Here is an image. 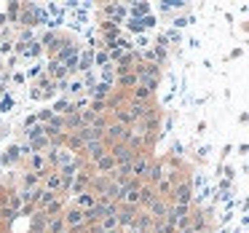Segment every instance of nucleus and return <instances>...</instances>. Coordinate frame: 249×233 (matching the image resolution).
Returning <instances> with one entry per match:
<instances>
[{
	"label": "nucleus",
	"instance_id": "obj_1",
	"mask_svg": "<svg viewBox=\"0 0 249 233\" xmlns=\"http://www.w3.org/2000/svg\"><path fill=\"white\" fill-rule=\"evenodd\" d=\"M62 220H65L67 231L78 233V231H83V228H86V212L78 209V206H72L70 201H67V209H65V215H62Z\"/></svg>",
	"mask_w": 249,
	"mask_h": 233
},
{
	"label": "nucleus",
	"instance_id": "obj_2",
	"mask_svg": "<svg viewBox=\"0 0 249 233\" xmlns=\"http://www.w3.org/2000/svg\"><path fill=\"white\" fill-rule=\"evenodd\" d=\"M126 134H129V129H126L124 124H118V121H110L107 124V129H105V145H115V142H124L126 140Z\"/></svg>",
	"mask_w": 249,
	"mask_h": 233
},
{
	"label": "nucleus",
	"instance_id": "obj_3",
	"mask_svg": "<svg viewBox=\"0 0 249 233\" xmlns=\"http://www.w3.org/2000/svg\"><path fill=\"white\" fill-rule=\"evenodd\" d=\"M107 153L115 158V163H118V166H121V163H131V161L137 158V153L131 150V147L126 145V142H115V145H110V147H107Z\"/></svg>",
	"mask_w": 249,
	"mask_h": 233
},
{
	"label": "nucleus",
	"instance_id": "obj_4",
	"mask_svg": "<svg viewBox=\"0 0 249 233\" xmlns=\"http://www.w3.org/2000/svg\"><path fill=\"white\" fill-rule=\"evenodd\" d=\"M115 166H118V163H115V158L110 156V153H105L97 163H91V172L94 174H102V177H110V174L115 172Z\"/></svg>",
	"mask_w": 249,
	"mask_h": 233
},
{
	"label": "nucleus",
	"instance_id": "obj_5",
	"mask_svg": "<svg viewBox=\"0 0 249 233\" xmlns=\"http://www.w3.org/2000/svg\"><path fill=\"white\" fill-rule=\"evenodd\" d=\"M62 185H65L62 174L56 172V169H46V172H43V188L46 190H54V193L62 196Z\"/></svg>",
	"mask_w": 249,
	"mask_h": 233
},
{
	"label": "nucleus",
	"instance_id": "obj_6",
	"mask_svg": "<svg viewBox=\"0 0 249 233\" xmlns=\"http://www.w3.org/2000/svg\"><path fill=\"white\" fill-rule=\"evenodd\" d=\"M19 188H22V190H35V188H43V174H38V172H27V169H24L22 179H19Z\"/></svg>",
	"mask_w": 249,
	"mask_h": 233
},
{
	"label": "nucleus",
	"instance_id": "obj_7",
	"mask_svg": "<svg viewBox=\"0 0 249 233\" xmlns=\"http://www.w3.org/2000/svg\"><path fill=\"white\" fill-rule=\"evenodd\" d=\"M70 204H72V206H78V209H83V212H89V209H94V206H97L99 201H97V196H94L91 190H83V193H78L75 198L70 201Z\"/></svg>",
	"mask_w": 249,
	"mask_h": 233
},
{
	"label": "nucleus",
	"instance_id": "obj_8",
	"mask_svg": "<svg viewBox=\"0 0 249 233\" xmlns=\"http://www.w3.org/2000/svg\"><path fill=\"white\" fill-rule=\"evenodd\" d=\"M94 51H97V49H91V46H86V49L81 51V56H78V70H81V75H83V72H91V70H97V67H94Z\"/></svg>",
	"mask_w": 249,
	"mask_h": 233
},
{
	"label": "nucleus",
	"instance_id": "obj_9",
	"mask_svg": "<svg viewBox=\"0 0 249 233\" xmlns=\"http://www.w3.org/2000/svg\"><path fill=\"white\" fill-rule=\"evenodd\" d=\"M24 166H27V172H38V174H43L46 169H49V163H46V156H43V153H33V156H27Z\"/></svg>",
	"mask_w": 249,
	"mask_h": 233
},
{
	"label": "nucleus",
	"instance_id": "obj_10",
	"mask_svg": "<svg viewBox=\"0 0 249 233\" xmlns=\"http://www.w3.org/2000/svg\"><path fill=\"white\" fill-rule=\"evenodd\" d=\"M153 225H156V220H153V217L147 215L145 209L137 212V220H134V228H137V231H140V233H150Z\"/></svg>",
	"mask_w": 249,
	"mask_h": 233
},
{
	"label": "nucleus",
	"instance_id": "obj_11",
	"mask_svg": "<svg viewBox=\"0 0 249 233\" xmlns=\"http://www.w3.org/2000/svg\"><path fill=\"white\" fill-rule=\"evenodd\" d=\"M156 198H158L156 188H153V185H147V182H142V188H140V209H147V206H150Z\"/></svg>",
	"mask_w": 249,
	"mask_h": 233
},
{
	"label": "nucleus",
	"instance_id": "obj_12",
	"mask_svg": "<svg viewBox=\"0 0 249 233\" xmlns=\"http://www.w3.org/2000/svg\"><path fill=\"white\" fill-rule=\"evenodd\" d=\"M56 198H62L59 193H54V190H46V188H40V193H38V198H35V206H38V212H43L49 204H54Z\"/></svg>",
	"mask_w": 249,
	"mask_h": 233
},
{
	"label": "nucleus",
	"instance_id": "obj_13",
	"mask_svg": "<svg viewBox=\"0 0 249 233\" xmlns=\"http://www.w3.org/2000/svg\"><path fill=\"white\" fill-rule=\"evenodd\" d=\"M65 209H67V198H56L54 204H49L43 209V215L49 217V220H54V217H62L65 215Z\"/></svg>",
	"mask_w": 249,
	"mask_h": 233
},
{
	"label": "nucleus",
	"instance_id": "obj_14",
	"mask_svg": "<svg viewBox=\"0 0 249 233\" xmlns=\"http://www.w3.org/2000/svg\"><path fill=\"white\" fill-rule=\"evenodd\" d=\"M51 110H54V115H62V118H65V115H72V99L70 97H59L54 105H51Z\"/></svg>",
	"mask_w": 249,
	"mask_h": 233
},
{
	"label": "nucleus",
	"instance_id": "obj_15",
	"mask_svg": "<svg viewBox=\"0 0 249 233\" xmlns=\"http://www.w3.org/2000/svg\"><path fill=\"white\" fill-rule=\"evenodd\" d=\"M43 54V46H40V40H33V43H27L22 49V54H19V59H35V56Z\"/></svg>",
	"mask_w": 249,
	"mask_h": 233
},
{
	"label": "nucleus",
	"instance_id": "obj_16",
	"mask_svg": "<svg viewBox=\"0 0 249 233\" xmlns=\"http://www.w3.org/2000/svg\"><path fill=\"white\" fill-rule=\"evenodd\" d=\"M33 40H38L35 30H17V43L27 46V43H33Z\"/></svg>",
	"mask_w": 249,
	"mask_h": 233
},
{
	"label": "nucleus",
	"instance_id": "obj_17",
	"mask_svg": "<svg viewBox=\"0 0 249 233\" xmlns=\"http://www.w3.org/2000/svg\"><path fill=\"white\" fill-rule=\"evenodd\" d=\"M67 225L62 217H54V220H49V225H46V233H65Z\"/></svg>",
	"mask_w": 249,
	"mask_h": 233
},
{
	"label": "nucleus",
	"instance_id": "obj_18",
	"mask_svg": "<svg viewBox=\"0 0 249 233\" xmlns=\"http://www.w3.org/2000/svg\"><path fill=\"white\" fill-rule=\"evenodd\" d=\"M129 14H131L134 19H137V17L145 19L147 14H150V6H147V3H137V6H131V11H129Z\"/></svg>",
	"mask_w": 249,
	"mask_h": 233
},
{
	"label": "nucleus",
	"instance_id": "obj_19",
	"mask_svg": "<svg viewBox=\"0 0 249 233\" xmlns=\"http://www.w3.org/2000/svg\"><path fill=\"white\" fill-rule=\"evenodd\" d=\"M185 8V0H163L161 3V11H179Z\"/></svg>",
	"mask_w": 249,
	"mask_h": 233
},
{
	"label": "nucleus",
	"instance_id": "obj_20",
	"mask_svg": "<svg viewBox=\"0 0 249 233\" xmlns=\"http://www.w3.org/2000/svg\"><path fill=\"white\" fill-rule=\"evenodd\" d=\"M0 217H3V222L8 225V222H14V220L19 217V212L11 209V206H3V209H0Z\"/></svg>",
	"mask_w": 249,
	"mask_h": 233
},
{
	"label": "nucleus",
	"instance_id": "obj_21",
	"mask_svg": "<svg viewBox=\"0 0 249 233\" xmlns=\"http://www.w3.org/2000/svg\"><path fill=\"white\" fill-rule=\"evenodd\" d=\"M35 118H38V124L46 126L51 118H54V110H51V108H43V110H38V113H35Z\"/></svg>",
	"mask_w": 249,
	"mask_h": 233
},
{
	"label": "nucleus",
	"instance_id": "obj_22",
	"mask_svg": "<svg viewBox=\"0 0 249 233\" xmlns=\"http://www.w3.org/2000/svg\"><path fill=\"white\" fill-rule=\"evenodd\" d=\"M8 108H14V97H11V94H6V97L0 99V113H6Z\"/></svg>",
	"mask_w": 249,
	"mask_h": 233
},
{
	"label": "nucleus",
	"instance_id": "obj_23",
	"mask_svg": "<svg viewBox=\"0 0 249 233\" xmlns=\"http://www.w3.org/2000/svg\"><path fill=\"white\" fill-rule=\"evenodd\" d=\"M94 118H97V115H94L91 110H83V113H81V121H83V126H91V124H94Z\"/></svg>",
	"mask_w": 249,
	"mask_h": 233
},
{
	"label": "nucleus",
	"instance_id": "obj_24",
	"mask_svg": "<svg viewBox=\"0 0 249 233\" xmlns=\"http://www.w3.org/2000/svg\"><path fill=\"white\" fill-rule=\"evenodd\" d=\"M129 30L131 33H145V27H142L140 19H129Z\"/></svg>",
	"mask_w": 249,
	"mask_h": 233
},
{
	"label": "nucleus",
	"instance_id": "obj_25",
	"mask_svg": "<svg viewBox=\"0 0 249 233\" xmlns=\"http://www.w3.org/2000/svg\"><path fill=\"white\" fill-rule=\"evenodd\" d=\"M190 22H193V19H188V17H179V19H174V30H179V27H188Z\"/></svg>",
	"mask_w": 249,
	"mask_h": 233
},
{
	"label": "nucleus",
	"instance_id": "obj_26",
	"mask_svg": "<svg viewBox=\"0 0 249 233\" xmlns=\"http://www.w3.org/2000/svg\"><path fill=\"white\" fill-rule=\"evenodd\" d=\"M11 81H14V83H24V81H27V75H24V72H14Z\"/></svg>",
	"mask_w": 249,
	"mask_h": 233
},
{
	"label": "nucleus",
	"instance_id": "obj_27",
	"mask_svg": "<svg viewBox=\"0 0 249 233\" xmlns=\"http://www.w3.org/2000/svg\"><path fill=\"white\" fill-rule=\"evenodd\" d=\"M172 153H174V156H179V153H182V145H179V142H174V145H172Z\"/></svg>",
	"mask_w": 249,
	"mask_h": 233
},
{
	"label": "nucleus",
	"instance_id": "obj_28",
	"mask_svg": "<svg viewBox=\"0 0 249 233\" xmlns=\"http://www.w3.org/2000/svg\"><path fill=\"white\" fill-rule=\"evenodd\" d=\"M0 225H3V217H0Z\"/></svg>",
	"mask_w": 249,
	"mask_h": 233
},
{
	"label": "nucleus",
	"instance_id": "obj_29",
	"mask_svg": "<svg viewBox=\"0 0 249 233\" xmlns=\"http://www.w3.org/2000/svg\"><path fill=\"white\" fill-rule=\"evenodd\" d=\"M65 233H72V231H65Z\"/></svg>",
	"mask_w": 249,
	"mask_h": 233
}]
</instances>
